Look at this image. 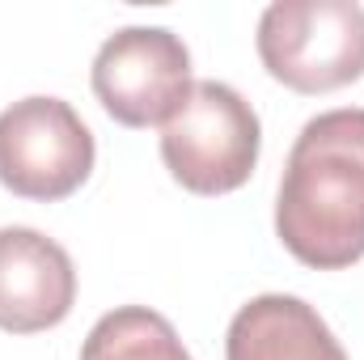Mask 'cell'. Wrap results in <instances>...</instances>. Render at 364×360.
I'll return each instance as SVG.
<instances>
[{
  "label": "cell",
  "instance_id": "cell-3",
  "mask_svg": "<svg viewBox=\"0 0 364 360\" xmlns=\"http://www.w3.org/2000/svg\"><path fill=\"white\" fill-rule=\"evenodd\" d=\"M259 60L292 93H331L364 77V9L356 0H275L259 17Z\"/></svg>",
  "mask_w": 364,
  "mask_h": 360
},
{
  "label": "cell",
  "instance_id": "cell-7",
  "mask_svg": "<svg viewBox=\"0 0 364 360\" xmlns=\"http://www.w3.org/2000/svg\"><path fill=\"white\" fill-rule=\"evenodd\" d=\"M225 360H348V352L309 301L263 292L233 314Z\"/></svg>",
  "mask_w": 364,
  "mask_h": 360
},
{
  "label": "cell",
  "instance_id": "cell-8",
  "mask_svg": "<svg viewBox=\"0 0 364 360\" xmlns=\"http://www.w3.org/2000/svg\"><path fill=\"white\" fill-rule=\"evenodd\" d=\"M81 360H191L170 318L144 305H119L93 322Z\"/></svg>",
  "mask_w": 364,
  "mask_h": 360
},
{
  "label": "cell",
  "instance_id": "cell-1",
  "mask_svg": "<svg viewBox=\"0 0 364 360\" xmlns=\"http://www.w3.org/2000/svg\"><path fill=\"white\" fill-rule=\"evenodd\" d=\"M275 238L318 271H343L364 259V110L339 106L314 115L275 195Z\"/></svg>",
  "mask_w": 364,
  "mask_h": 360
},
{
  "label": "cell",
  "instance_id": "cell-4",
  "mask_svg": "<svg viewBox=\"0 0 364 360\" xmlns=\"http://www.w3.org/2000/svg\"><path fill=\"white\" fill-rule=\"evenodd\" d=\"M93 132L85 119L51 93H34L0 110V186L55 203L81 191L93 174Z\"/></svg>",
  "mask_w": 364,
  "mask_h": 360
},
{
  "label": "cell",
  "instance_id": "cell-6",
  "mask_svg": "<svg viewBox=\"0 0 364 360\" xmlns=\"http://www.w3.org/2000/svg\"><path fill=\"white\" fill-rule=\"evenodd\" d=\"M77 305V268L68 250L30 229H0V331L38 335L60 327Z\"/></svg>",
  "mask_w": 364,
  "mask_h": 360
},
{
  "label": "cell",
  "instance_id": "cell-2",
  "mask_svg": "<svg viewBox=\"0 0 364 360\" xmlns=\"http://www.w3.org/2000/svg\"><path fill=\"white\" fill-rule=\"evenodd\" d=\"M263 149L255 106L225 81H195L161 127V162L191 195H229L246 186Z\"/></svg>",
  "mask_w": 364,
  "mask_h": 360
},
{
  "label": "cell",
  "instance_id": "cell-5",
  "mask_svg": "<svg viewBox=\"0 0 364 360\" xmlns=\"http://www.w3.org/2000/svg\"><path fill=\"white\" fill-rule=\"evenodd\" d=\"M93 93L123 127H166L191 93V51L166 26H123L93 55Z\"/></svg>",
  "mask_w": 364,
  "mask_h": 360
}]
</instances>
